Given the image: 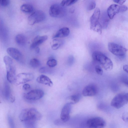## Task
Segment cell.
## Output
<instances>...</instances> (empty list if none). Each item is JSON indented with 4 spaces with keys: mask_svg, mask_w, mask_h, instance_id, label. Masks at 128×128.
<instances>
[{
    "mask_svg": "<svg viewBox=\"0 0 128 128\" xmlns=\"http://www.w3.org/2000/svg\"><path fill=\"white\" fill-rule=\"evenodd\" d=\"M42 115L36 108H25L20 112V120L22 122L28 120L37 121L40 120Z\"/></svg>",
    "mask_w": 128,
    "mask_h": 128,
    "instance_id": "cell-1",
    "label": "cell"
},
{
    "mask_svg": "<svg viewBox=\"0 0 128 128\" xmlns=\"http://www.w3.org/2000/svg\"><path fill=\"white\" fill-rule=\"evenodd\" d=\"M92 58L94 61L98 63L105 70H110L112 69L113 64L112 61L102 53L94 52L92 54Z\"/></svg>",
    "mask_w": 128,
    "mask_h": 128,
    "instance_id": "cell-2",
    "label": "cell"
},
{
    "mask_svg": "<svg viewBox=\"0 0 128 128\" xmlns=\"http://www.w3.org/2000/svg\"><path fill=\"white\" fill-rule=\"evenodd\" d=\"M3 60L5 64L6 71V78L9 82H15L16 69L12 59L8 56H4Z\"/></svg>",
    "mask_w": 128,
    "mask_h": 128,
    "instance_id": "cell-3",
    "label": "cell"
},
{
    "mask_svg": "<svg viewBox=\"0 0 128 128\" xmlns=\"http://www.w3.org/2000/svg\"><path fill=\"white\" fill-rule=\"evenodd\" d=\"M100 15V9L96 8L90 18V26L91 30L101 34L102 27L99 21Z\"/></svg>",
    "mask_w": 128,
    "mask_h": 128,
    "instance_id": "cell-4",
    "label": "cell"
},
{
    "mask_svg": "<svg viewBox=\"0 0 128 128\" xmlns=\"http://www.w3.org/2000/svg\"><path fill=\"white\" fill-rule=\"evenodd\" d=\"M128 102V93L119 94L112 99L111 106L116 108L119 109L127 104Z\"/></svg>",
    "mask_w": 128,
    "mask_h": 128,
    "instance_id": "cell-5",
    "label": "cell"
},
{
    "mask_svg": "<svg viewBox=\"0 0 128 128\" xmlns=\"http://www.w3.org/2000/svg\"><path fill=\"white\" fill-rule=\"evenodd\" d=\"M66 14L64 7L60 4H55L52 5L49 10V14L52 17L60 18L64 16Z\"/></svg>",
    "mask_w": 128,
    "mask_h": 128,
    "instance_id": "cell-6",
    "label": "cell"
},
{
    "mask_svg": "<svg viewBox=\"0 0 128 128\" xmlns=\"http://www.w3.org/2000/svg\"><path fill=\"white\" fill-rule=\"evenodd\" d=\"M46 18V15L42 11L37 10L33 12L28 17V24L32 25L35 24L42 22Z\"/></svg>",
    "mask_w": 128,
    "mask_h": 128,
    "instance_id": "cell-7",
    "label": "cell"
},
{
    "mask_svg": "<svg viewBox=\"0 0 128 128\" xmlns=\"http://www.w3.org/2000/svg\"><path fill=\"white\" fill-rule=\"evenodd\" d=\"M108 47L110 52L114 55L118 56H124L128 50L126 48L114 42L109 43Z\"/></svg>",
    "mask_w": 128,
    "mask_h": 128,
    "instance_id": "cell-8",
    "label": "cell"
},
{
    "mask_svg": "<svg viewBox=\"0 0 128 128\" xmlns=\"http://www.w3.org/2000/svg\"><path fill=\"white\" fill-rule=\"evenodd\" d=\"M127 9V7L125 5L112 4L108 8L107 14L110 19H112L117 14L124 12Z\"/></svg>",
    "mask_w": 128,
    "mask_h": 128,
    "instance_id": "cell-9",
    "label": "cell"
},
{
    "mask_svg": "<svg viewBox=\"0 0 128 128\" xmlns=\"http://www.w3.org/2000/svg\"><path fill=\"white\" fill-rule=\"evenodd\" d=\"M86 124L88 128H103L106 125V122L102 118L96 117L88 119Z\"/></svg>",
    "mask_w": 128,
    "mask_h": 128,
    "instance_id": "cell-10",
    "label": "cell"
},
{
    "mask_svg": "<svg viewBox=\"0 0 128 128\" xmlns=\"http://www.w3.org/2000/svg\"><path fill=\"white\" fill-rule=\"evenodd\" d=\"M34 78V75L32 73H20L16 76L15 82L18 85L24 84L32 80Z\"/></svg>",
    "mask_w": 128,
    "mask_h": 128,
    "instance_id": "cell-11",
    "label": "cell"
},
{
    "mask_svg": "<svg viewBox=\"0 0 128 128\" xmlns=\"http://www.w3.org/2000/svg\"><path fill=\"white\" fill-rule=\"evenodd\" d=\"M44 94V92L42 90L36 89L30 90L25 94L24 96L27 100H36L41 98Z\"/></svg>",
    "mask_w": 128,
    "mask_h": 128,
    "instance_id": "cell-12",
    "label": "cell"
},
{
    "mask_svg": "<svg viewBox=\"0 0 128 128\" xmlns=\"http://www.w3.org/2000/svg\"><path fill=\"white\" fill-rule=\"evenodd\" d=\"M72 104L71 103L68 102L62 108L60 117L61 120L63 122H66L70 120V114Z\"/></svg>",
    "mask_w": 128,
    "mask_h": 128,
    "instance_id": "cell-13",
    "label": "cell"
},
{
    "mask_svg": "<svg viewBox=\"0 0 128 128\" xmlns=\"http://www.w3.org/2000/svg\"><path fill=\"white\" fill-rule=\"evenodd\" d=\"M98 92L97 86L93 84L85 86L82 91V94L84 96H92L96 95Z\"/></svg>",
    "mask_w": 128,
    "mask_h": 128,
    "instance_id": "cell-14",
    "label": "cell"
},
{
    "mask_svg": "<svg viewBox=\"0 0 128 128\" xmlns=\"http://www.w3.org/2000/svg\"><path fill=\"white\" fill-rule=\"evenodd\" d=\"M7 53L15 60L20 61L23 58L21 52L18 49L13 47H9L6 50Z\"/></svg>",
    "mask_w": 128,
    "mask_h": 128,
    "instance_id": "cell-15",
    "label": "cell"
},
{
    "mask_svg": "<svg viewBox=\"0 0 128 128\" xmlns=\"http://www.w3.org/2000/svg\"><path fill=\"white\" fill-rule=\"evenodd\" d=\"M48 38L46 35L37 36L34 38L30 46L31 49L35 48L45 41Z\"/></svg>",
    "mask_w": 128,
    "mask_h": 128,
    "instance_id": "cell-16",
    "label": "cell"
},
{
    "mask_svg": "<svg viewBox=\"0 0 128 128\" xmlns=\"http://www.w3.org/2000/svg\"><path fill=\"white\" fill-rule=\"evenodd\" d=\"M3 94L5 98L11 102L13 103L15 101V96L12 94L10 86L7 84L4 86Z\"/></svg>",
    "mask_w": 128,
    "mask_h": 128,
    "instance_id": "cell-17",
    "label": "cell"
},
{
    "mask_svg": "<svg viewBox=\"0 0 128 128\" xmlns=\"http://www.w3.org/2000/svg\"><path fill=\"white\" fill-rule=\"evenodd\" d=\"M37 82L40 84L52 86L53 83L51 79L48 76L44 74L38 76L36 79Z\"/></svg>",
    "mask_w": 128,
    "mask_h": 128,
    "instance_id": "cell-18",
    "label": "cell"
},
{
    "mask_svg": "<svg viewBox=\"0 0 128 128\" xmlns=\"http://www.w3.org/2000/svg\"><path fill=\"white\" fill-rule=\"evenodd\" d=\"M70 33L69 28L64 27L59 30L53 36V38H64L68 36Z\"/></svg>",
    "mask_w": 128,
    "mask_h": 128,
    "instance_id": "cell-19",
    "label": "cell"
},
{
    "mask_svg": "<svg viewBox=\"0 0 128 128\" xmlns=\"http://www.w3.org/2000/svg\"><path fill=\"white\" fill-rule=\"evenodd\" d=\"M15 40L17 44L21 46L24 45L26 42V36L22 34L17 35L15 36Z\"/></svg>",
    "mask_w": 128,
    "mask_h": 128,
    "instance_id": "cell-20",
    "label": "cell"
},
{
    "mask_svg": "<svg viewBox=\"0 0 128 128\" xmlns=\"http://www.w3.org/2000/svg\"><path fill=\"white\" fill-rule=\"evenodd\" d=\"M81 98V95L79 93H76L71 95L68 97L67 99L69 100L70 102L72 104L78 102Z\"/></svg>",
    "mask_w": 128,
    "mask_h": 128,
    "instance_id": "cell-21",
    "label": "cell"
},
{
    "mask_svg": "<svg viewBox=\"0 0 128 128\" xmlns=\"http://www.w3.org/2000/svg\"><path fill=\"white\" fill-rule=\"evenodd\" d=\"M21 10L26 13H31L34 10V8L31 5L28 4H24L22 5L20 7Z\"/></svg>",
    "mask_w": 128,
    "mask_h": 128,
    "instance_id": "cell-22",
    "label": "cell"
},
{
    "mask_svg": "<svg viewBox=\"0 0 128 128\" xmlns=\"http://www.w3.org/2000/svg\"><path fill=\"white\" fill-rule=\"evenodd\" d=\"M110 18L107 14H103L102 16L100 22L102 28H106L108 26Z\"/></svg>",
    "mask_w": 128,
    "mask_h": 128,
    "instance_id": "cell-23",
    "label": "cell"
},
{
    "mask_svg": "<svg viewBox=\"0 0 128 128\" xmlns=\"http://www.w3.org/2000/svg\"><path fill=\"white\" fill-rule=\"evenodd\" d=\"M29 64L32 68H36L39 67L40 64V60L36 58L31 59L30 60Z\"/></svg>",
    "mask_w": 128,
    "mask_h": 128,
    "instance_id": "cell-24",
    "label": "cell"
},
{
    "mask_svg": "<svg viewBox=\"0 0 128 128\" xmlns=\"http://www.w3.org/2000/svg\"><path fill=\"white\" fill-rule=\"evenodd\" d=\"M63 42L61 40L54 39L53 41V44L51 46L52 49L54 50H56L59 48L62 44Z\"/></svg>",
    "mask_w": 128,
    "mask_h": 128,
    "instance_id": "cell-25",
    "label": "cell"
},
{
    "mask_svg": "<svg viewBox=\"0 0 128 128\" xmlns=\"http://www.w3.org/2000/svg\"><path fill=\"white\" fill-rule=\"evenodd\" d=\"M36 121L28 120L23 122L26 128H35Z\"/></svg>",
    "mask_w": 128,
    "mask_h": 128,
    "instance_id": "cell-26",
    "label": "cell"
},
{
    "mask_svg": "<svg viewBox=\"0 0 128 128\" xmlns=\"http://www.w3.org/2000/svg\"><path fill=\"white\" fill-rule=\"evenodd\" d=\"M78 0H62L60 4L62 6H68L75 3Z\"/></svg>",
    "mask_w": 128,
    "mask_h": 128,
    "instance_id": "cell-27",
    "label": "cell"
},
{
    "mask_svg": "<svg viewBox=\"0 0 128 128\" xmlns=\"http://www.w3.org/2000/svg\"><path fill=\"white\" fill-rule=\"evenodd\" d=\"M57 64V61L55 59L53 58L49 59L46 62L47 65L50 67H54L56 66Z\"/></svg>",
    "mask_w": 128,
    "mask_h": 128,
    "instance_id": "cell-28",
    "label": "cell"
},
{
    "mask_svg": "<svg viewBox=\"0 0 128 128\" xmlns=\"http://www.w3.org/2000/svg\"><path fill=\"white\" fill-rule=\"evenodd\" d=\"M96 3L94 0H89L87 4V9L89 10H90L94 9L96 6Z\"/></svg>",
    "mask_w": 128,
    "mask_h": 128,
    "instance_id": "cell-29",
    "label": "cell"
},
{
    "mask_svg": "<svg viewBox=\"0 0 128 128\" xmlns=\"http://www.w3.org/2000/svg\"><path fill=\"white\" fill-rule=\"evenodd\" d=\"M7 119L10 128H16L14 121L12 117L10 115L8 116Z\"/></svg>",
    "mask_w": 128,
    "mask_h": 128,
    "instance_id": "cell-30",
    "label": "cell"
},
{
    "mask_svg": "<svg viewBox=\"0 0 128 128\" xmlns=\"http://www.w3.org/2000/svg\"><path fill=\"white\" fill-rule=\"evenodd\" d=\"M121 82L126 86L128 87V76L126 75H122L120 77Z\"/></svg>",
    "mask_w": 128,
    "mask_h": 128,
    "instance_id": "cell-31",
    "label": "cell"
},
{
    "mask_svg": "<svg viewBox=\"0 0 128 128\" xmlns=\"http://www.w3.org/2000/svg\"><path fill=\"white\" fill-rule=\"evenodd\" d=\"M95 70L98 74L102 75L103 73V70L101 67L99 65H96L95 67Z\"/></svg>",
    "mask_w": 128,
    "mask_h": 128,
    "instance_id": "cell-32",
    "label": "cell"
},
{
    "mask_svg": "<svg viewBox=\"0 0 128 128\" xmlns=\"http://www.w3.org/2000/svg\"><path fill=\"white\" fill-rule=\"evenodd\" d=\"M10 3V1L8 0H0V4L2 6H8Z\"/></svg>",
    "mask_w": 128,
    "mask_h": 128,
    "instance_id": "cell-33",
    "label": "cell"
},
{
    "mask_svg": "<svg viewBox=\"0 0 128 128\" xmlns=\"http://www.w3.org/2000/svg\"><path fill=\"white\" fill-rule=\"evenodd\" d=\"M122 119L125 122L128 121V112L124 113L122 116Z\"/></svg>",
    "mask_w": 128,
    "mask_h": 128,
    "instance_id": "cell-34",
    "label": "cell"
},
{
    "mask_svg": "<svg viewBox=\"0 0 128 128\" xmlns=\"http://www.w3.org/2000/svg\"><path fill=\"white\" fill-rule=\"evenodd\" d=\"M39 72L40 73H45L47 72L48 71V70L46 68L43 67L40 68L39 70Z\"/></svg>",
    "mask_w": 128,
    "mask_h": 128,
    "instance_id": "cell-35",
    "label": "cell"
},
{
    "mask_svg": "<svg viewBox=\"0 0 128 128\" xmlns=\"http://www.w3.org/2000/svg\"><path fill=\"white\" fill-rule=\"evenodd\" d=\"M22 87L24 90H27L30 88V86L29 84H26L23 85Z\"/></svg>",
    "mask_w": 128,
    "mask_h": 128,
    "instance_id": "cell-36",
    "label": "cell"
},
{
    "mask_svg": "<svg viewBox=\"0 0 128 128\" xmlns=\"http://www.w3.org/2000/svg\"><path fill=\"white\" fill-rule=\"evenodd\" d=\"M113 1L115 3L119 4L120 5H122L126 2V0H114Z\"/></svg>",
    "mask_w": 128,
    "mask_h": 128,
    "instance_id": "cell-37",
    "label": "cell"
},
{
    "mask_svg": "<svg viewBox=\"0 0 128 128\" xmlns=\"http://www.w3.org/2000/svg\"><path fill=\"white\" fill-rule=\"evenodd\" d=\"M123 68L124 70L128 74V65L126 64L124 65Z\"/></svg>",
    "mask_w": 128,
    "mask_h": 128,
    "instance_id": "cell-38",
    "label": "cell"
},
{
    "mask_svg": "<svg viewBox=\"0 0 128 128\" xmlns=\"http://www.w3.org/2000/svg\"><path fill=\"white\" fill-rule=\"evenodd\" d=\"M40 51V49L38 47H37L35 48V51L36 53L38 54Z\"/></svg>",
    "mask_w": 128,
    "mask_h": 128,
    "instance_id": "cell-39",
    "label": "cell"
},
{
    "mask_svg": "<svg viewBox=\"0 0 128 128\" xmlns=\"http://www.w3.org/2000/svg\"></svg>",
    "mask_w": 128,
    "mask_h": 128,
    "instance_id": "cell-40",
    "label": "cell"
}]
</instances>
